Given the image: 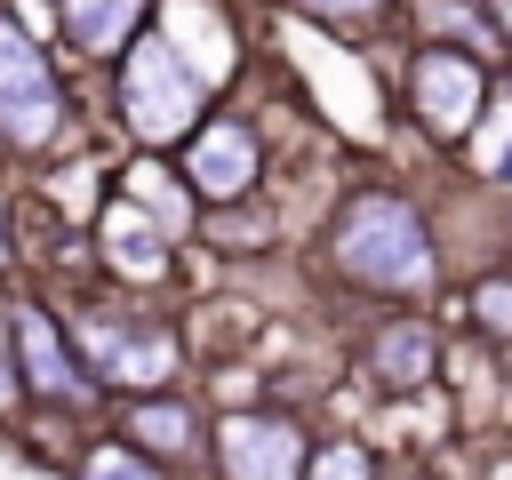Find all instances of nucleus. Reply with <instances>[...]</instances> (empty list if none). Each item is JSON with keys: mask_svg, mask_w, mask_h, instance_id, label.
I'll list each match as a JSON object with an SVG mask.
<instances>
[{"mask_svg": "<svg viewBox=\"0 0 512 480\" xmlns=\"http://www.w3.org/2000/svg\"><path fill=\"white\" fill-rule=\"evenodd\" d=\"M328 272L352 288V296H376V304H416L440 288V232H432V208L416 192H392V184H368V192H344L336 216H328Z\"/></svg>", "mask_w": 512, "mask_h": 480, "instance_id": "nucleus-1", "label": "nucleus"}, {"mask_svg": "<svg viewBox=\"0 0 512 480\" xmlns=\"http://www.w3.org/2000/svg\"><path fill=\"white\" fill-rule=\"evenodd\" d=\"M120 72H112V104H120V128L144 144V152H160V144H184L200 120H208V72L176 48V32L168 24H144L120 56H112Z\"/></svg>", "mask_w": 512, "mask_h": 480, "instance_id": "nucleus-2", "label": "nucleus"}, {"mask_svg": "<svg viewBox=\"0 0 512 480\" xmlns=\"http://www.w3.org/2000/svg\"><path fill=\"white\" fill-rule=\"evenodd\" d=\"M64 328H72V352L96 392H160L184 368V336L136 296H80L64 312Z\"/></svg>", "mask_w": 512, "mask_h": 480, "instance_id": "nucleus-3", "label": "nucleus"}, {"mask_svg": "<svg viewBox=\"0 0 512 480\" xmlns=\"http://www.w3.org/2000/svg\"><path fill=\"white\" fill-rule=\"evenodd\" d=\"M64 112L72 104H64V80H56L48 48L32 40V24L16 8H0V144L40 160V152H56Z\"/></svg>", "mask_w": 512, "mask_h": 480, "instance_id": "nucleus-4", "label": "nucleus"}, {"mask_svg": "<svg viewBox=\"0 0 512 480\" xmlns=\"http://www.w3.org/2000/svg\"><path fill=\"white\" fill-rule=\"evenodd\" d=\"M8 360H16V392H24L32 408H56V416L96 408V384H88V368H80V352H72V328H64L40 296L8 304Z\"/></svg>", "mask_w": 512, "mask_h": 480, "instance_id": "nucleus-5", "label": "nucleus"}, {"mask_svg": "<svg viewBox=\"0 0 512 480\" xmlns=\"http://www.w3.org/2000/svg\"><path fill=\"white\" fill-rule=\"evenodd\" d=\"M488 96H496V64H480L464 48H440V40H416V56H408V112H416L424 136H440V144L472 136Z\"/></svg>", "mask_w": 512, "mask_h": 480, "instance_id": "nucleus-6", "label": "nucleus"}, {"mask_svg": "<svg viewBox=\"0 0 512 480\" xmlns=\"http://www.w3.org/2000/svg\"><path fill=\"white\" fill-rule=\"evenodd\" d=\"M304 424L288 408H224L208 424V480H304Z\"/></svg>", "mask_w": 512, "mask_h": 480, "instance_id": "nucleus-7", "label": "nucleus"}, {"mask_svg": "<svg viewBox=\"0 0 512 480\" xmlns=\"http://www.w3.org/2000/svg\"><path fill=\"white\" fill-rule=\"evenodd\" d=\"M176 176H184L192 200H208V208L248 200V192L264 184V136H256V120H240V112H208V120L176 144Z\"/></svg>", "mask_w": 512, "mask_h": 480, "instance_id": "nucleus-8", "label": "nucleus"}, {"mask_svg": "<svg viewBox=\"0 0 512 480\" xmlns=\"http://www.w3.org/2000/svg\"><path fill=\"white\" fill-rule=\"evenodd\" d=\"M120 440H136L144 456H160V464H192L200 456V440H208V424H200V408L184 400V392H152V400H128V416H120Z\"/></svg>", "mask_w": 512, "mask_h": 480, "instance_id": "nucleus-9", "label": "nucleus"}, {"mask_svg": "<svg viewBox=\"0 0 512 480\" xmlns=\"http://www.w3.org/2000/svg\"><path fill=\"white\" fill-rule=\"evenodd\" d=\"M368 376L384 384V392H424L432 376H440V336H432V320H384L376 336H368Z\"/></svg>", "mask_w": 512, "mask_h": 480, "instance_id": "nucleus-10", "label": "nucleus"}, {"mask_svg": "<svg viewBox=\"0 0 512 480\" xmlns=\"http://www.w3.org/2000/svg\"><path fill=\"white\" fill-rule=\"evenodd\" d=\"M96 248H104V264H112L120 280H136V288L168 280V232H160L144 208H128V200H112V208H104V232H96Z\"/></svg>", "mask_w": 512, "mask_h": 480, "instance_id": "nucleus-11", "label": "nucleus"}, {"mask_svg": "<svg viewBox=\"0 0 512 480\" xmlns=\"http://www.w3.org/2000/svg\"><path fill=\"white\" fill-rule=\"evenodd\" d=\"M56 16H64V40L104 64L152 24V0H56Z\"/></svg>", "mask_w": 512, "mask_h": 480, "instance_id": "nucleus-12", "label": "nucleus"}, {"mask_svg": "<svg viewBox=\"0 0 512 480\" xmlns=\"http://www.w3.org/2000/svg\"><path fill=\"white\" fill-rule=\"evenodd\" d=\"M120 200H128V208H144V216H152L168 240L192 224V184H184V176H176L160 152H136V160H128V176H120Z\"/></svg>", "mask_w": 512, "mask_h": 480, "instance_id": "nucleus-13", "label": "nucleus"}, {"mask_svg": "<svg viewBox=\"0 0 512 480\" xmlns=\"http://www.w3.org/2000/svg\"><path fill=\"white\" fill-rule=\"evenodd\" d=\"M416 24H424V40L464 48V56H480V64H496V48H504V32L488 24L480 0H416Z\"/></svg>", "mask_w": 512, "mask_h": 480, "instance_id": "nucleus-14", "label": "nucleus"}, {"mask_svg": "<svg viewBox=\"0 0 512 480\" xmlns=\"http://www.w3.org/2000/svg\"><path fill=\"white\" fill-rule=\"evenodd\" d=\"M464 320H472V336H480V344L512 352V272H504V264H496V272H480V280L464 288Z\"/></svg>", "mask_w": 512, "mask_h": 480, "instance_id": "nucleus-15", "label": "nucleus"}, {"mask_svg": "<svg viewBox=\"0 0 512 480\" xmlns=\"http://www.w3.org/2000/svg\"><path fill=\"white\" fill-rule=\"evenodd\" d=\"M280 8H296V16H312L320 32H344V40H352V32H384L400 0H280Z\"/></svg>", "mask_w": 512, "mask_h": 480, "instance_id": "nucleus-16", "label": "nucleus"}, {"mask_svg": "<svg viewBox=\"0 0 512 480\" xmlns=\"http://www.w3.org/2000/svg\"><path fill=\"white\" fill-rule=\"evenodd\" d=\"M80 480H168V464L144 456L136 440H96V448H80Z\"/></svg>", "mask_w": 512, "mask_h": 480, "instance_id": "nucleus-17", "label": "nucleus"}, {"mask_svg": "<svg viewBox=\"0 0 512 480\" xmlns=\"http://www.w3.org/2000/svg\"><path fill=\"white\" fill-rule=\"evenodd\" d=\"M304 480H376V456H368V440H328L304 456Z\"/></svg>", "mask_w": 512, "mask_h": 480, "instance_id": "nucleus-18", "label": "nucleus"}, {"mask_svg": "<svg viewBox=\"0 0 512 480\" xmlns=\"http://www.w3.org/2000/svg\"><path fill=\"white\" fill-rule=\"evenodd\" d=\"M200 232H208L216 248H264V240L280 232V216H232V208H224V216H208Z\"/></svg>", "mask_w": 512, "mask_h": 480, "instance_id": "nucleus-19", "label": "nucleus"}, {"mask_svg": "<svg viewBox=\"0 0 512 480\" xmlns=\"http://www.w3.org/2000/svg\"><path fill=\"white\" fill-rule=\"evenodd\" d=\"M8 408H24V392H16V360H8V304H0V416Z\"/></svg>", "mask_w": 512, "mask_h": 480, "instance_id": "nucleus-20", "label": "nucleus"}, {"mask_svg": "<svg viewBox=\"0 0 512 480\" xmlns=\"http://www.w3.org/2000/svg\"><path fill=\"white\" fill-rule=\"evenodd\" d=\"M488 184H512V136H504V152H488V168H480Z\"/></svg>", "mask_w": 512, "mask_h": 480, "instance_id": "nucleus-21", "label": "nucleus"}, {"mask_svg": "<svg viewBox=\"0 0 512 480\" xmlns=\"http://www.w3.org/2000/svg\"><path fill=\"white\" fill-rule=\"evenodd\" d=\"M480 8H488V16H496V32L512 40V0H480Z\"/></svg>", "mask_w": 512, "mask_h": 480, "instance_id": "nucleus-22", "label": "nucleus"}, {"mask_svg": "<svg viewBox=\"0 0 512 480\" xmlns=\"http://www.w3.org/2000/svg\"><path fill=\"white\" fill-rule=\"evenodd\" d=\"M8 256H16V232H8V200H0V272H8Z\"/></svg>", "mask_w": 512, "mask_h": 480, "instance_id": "nucleus-23", "label": "nucleus"}]
</instances>
